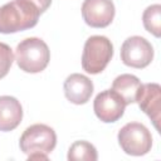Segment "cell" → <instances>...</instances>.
<instances>
[{
	"instance_id": "14",
	"label": "cell",
	"mask_w": 161,
	"mask_h": 161,
	"mask_svg": "<svg viewBox=\"0 0 161 161\" xmlns=\"http://www.w3.org/2000/svg\"><path fill=\"white\" fill-rule=\"evenodd\" d=\"M142 23L145 29L155 35L156 38L161 36V5L153 4L145 9L142 14Z\"/></svg>"
},
{
	"instance_id": "16",
	"label": "cell",
	"mask_w": 161,
	"mask_h": 161,
	"mask_svg": "<svg viewBox=\"0 0 161 161\" xmlns=\"http://www.w3.org/2000/svg\"><path fill=\"white\" fill-rule=\"evenodd\" d=\"M30 1L39 9L40 14H43L50 6V4H52V0H30Z\"/></svg>"
},
{
	"instance_id": "10",
	"label": "cell",
	"mask_w": 161,
	"mask_h": 161,
	"mask_svg": "<svg viewBox=\"0 0 161 161\" xmlns=\"http://www.w3.org/2000/svg\"><path fill=\"white\" fill-rule=\"evenodd\" d=\"M64 94L67 99L74 104H84L87 103L93 93V83L92 80L79 73H73L67 77L64 80Z\"/></svg>"
},
{
	"instance_id": "5",
	"label": "cell",
	"mask_w": 161,
	"mask_h": 161,
	"mask_svg": "<svg viewBox=\"0 0 161 161\" xmlns=\"http://www.w3.org/2000/svg\"><path fill=\"white\" fill-rule=\"evenodd\" d=\"M122 151L131 156H143L151 151L152 136L148 128L138 122L126 123L117 135Z\"/></svg>"
},
{
	"instance_id": "17",
	"label": "cell",
	"mask_w": 161,
	"mask_h": 161,
	"mask_svg": "<svg viewBox=\"0 0 161 161\" xmlns=\"http://www.w3.org/2000/svg\"><path fill=\"white\" fill-rule=\"evenodd\" d=\"M28 160H48L47 155H30L28 156Z\"/></svg>"
},
{
	"instance_id": "1",
	"label": "cell",
	"mask_w": 161,
	"mask_h": 161,
	"mask_svg": "<svg viewBox=\"0 0 161 161\" xmlns=\"http://www.w3.org/2000/svg\"><path fill=\"white\" fill-rule=\"evenodd\" d=\"M40 11L30 0H13L0 8V33L13 34L38 24Z\"/></svg>"
},
{
	"instance_id": "7",
	"label": "cell",
	"mask_w": 161,
	"mask_h": 161,
	"mask_svg": "<svg viewBox=\"0 0 161 161\" xmlns=\"http://www.w3.org/2000/svg\"><path fill=\"white\" fill-rule=\"evenodd\" d=\"M126 103L113 89H106L98 93L93 102V109L98 119L104 123L118 121L125 113Z\"/></svg>"
},
{
	"instance_id": "8",
	"label": "cell",
	"mask_w": 161,
	"mask_h": 161,
	"mask_svg": "<svg viewBox=\"0 0 161 161\" xmlns=\"http://www.w3.org/2000/svg\"><path fill=\"white\" fill-rule=\"evenodd\" d=\"M114 4L112 0H84L82 4V18L92 28H106L114 18Z\"/></svg>"
},
{
	"instance_id": "13",
	"label": "cell",
	"mask_w": 161,
	"mask_h": 161,
	"mask_svg": "<svg viewBox=\"0 0 161 161\" xmlns=\"http://www.w3.org/2000/svg\"><path fill=\"white\" fill-rule=\"evenodd\" d=\"M69 161H96L98 158L96 147L87 141H75L68 150Z\"/></svg>"
},
{
	"instance_id": "3",
	"label": "cell",
	"mask_w": 161,
	"mask_h": 161,
	"mask_svg": "<svg viewBox=\"0 0 161 161\" xmlns=\"http://www.w3.org/2000/svg\"><path fill=\"white\" fill-rule=\"evenodd\" d=\"M112 57L113 45L111 40L103 35H92L84 43L82 68L89 74H98L104 70Z\"/></svg>"
},
{
	"instance_id": "11",
	"label": "cell",
	"mask_w": 161,
	"mask_h": 161,
	"mask_svg": "<svg viewBox=\"0 0 161 161\" xmlns=\"http://www.w3.org/2000/svg\"><path fill=\"white\" fill-rule=\"evenodd\" d=\"M23 119V107L11 96H0V131L15 130Z\"/></svg>"
},
{
	"instance_id": "9",
	"label": "cell",
	"mask_w": 161,
	"mask_h": 161,
	"mask_svg": "<svg viewBox=\"0 0 161 161\" xmlns=\"http://www.w3.org/2000/svg\"><path fill=\"white\" fill-rule=\"evenodd\" d=\"M136 102L141 111H143L148 118L152 121L155 128L160 131V118H161V87L157 83H145L141 84Z\"/></svg>"
},
{
	"instance_id": "4",
	"label": "cell",
	"mask_w": 161,
	"mask_h": 161,
	"mask_svg": "<svg viewBox=\"0 0 161 161\" xmlns=\"http://www.w3.org/2000/svg\"><path fill=\"white\" fill-rule=\"evenodd\" d=\"M57 145L55 131L43 123H35L29 126L19 140L20 150L30 155H49Z\"/></svg>"
},
{
	"instance_id": "6",
	"label": "cell",
	"mask_w": 161,
	"mask_h": 161,
	"mask_svg": "<svg viewBox=\"0 0 161 161\" xmlns=\"http://www.w3.org/2000/svg\"><path fill=\"white\" fill-rule=\"evenodd\" d=\"M153 59V48L143 36L133 35L127 38L121 47V60L127 67L142 69Z\"/></svg>"
},
{
	"instance_id": "12",
	"label": "cell",
	"mask_w": 161,
	"mask_h": 161,
	"mask_svg": "<svg viewBox=\"0 0 161 161\" xmlns=\"http://www.w3.org/2000/svg\"><path fill=\"white\" fill-rule=\"evenodd\" d=\"M141 87V80L133 74H121L114 78L112 88L125 101L126 106L136 102L137 92Z\"/></svg>"
},
{
	"instance_id": "15",
	"label": "cell",
	"mask_w": 161,
	"mask_h": 161,
	"mask_svg": "<svg viewBox=\"0 0 161 161\" xmlns=\"http://www.w3.org/2000/svg\"><path fill=\"white\" fill-rule=\"evenodd\" d=\"M13 60H14V54L11 48L8 44L0 42V79L9 73Z\"/></svg>"
},
{
	"instance_id": "2",
	"label": "cell",
	"mask_w": 161,
	"mask_h": 161,
	"mask_svg": "<svg viewBox=\"0 0 161 161\" xmlns=\"http://www.w3.org/2000/svg\"><path fill=\"white\" fill-rule=\"evenodd\" d=\"M15 60L26 73H40L50 60V50L40 38H26L15 49Z\"/></svg>"
}]
</instances>
